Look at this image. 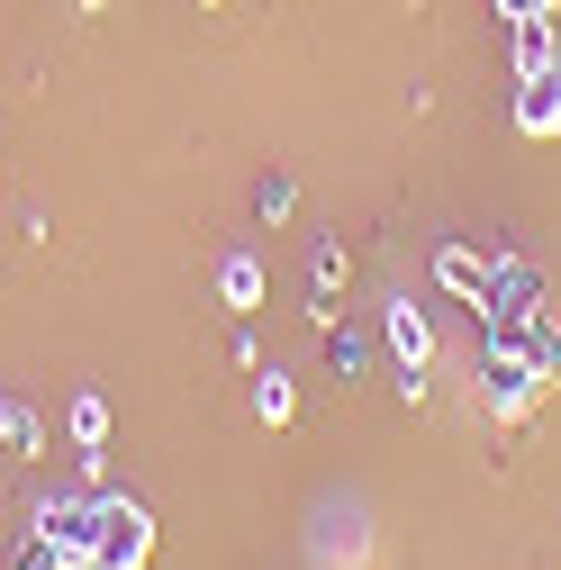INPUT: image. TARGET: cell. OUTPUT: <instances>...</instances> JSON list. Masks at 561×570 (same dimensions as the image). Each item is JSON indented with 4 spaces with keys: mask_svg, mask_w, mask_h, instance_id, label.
Segmentation results:
<instances>
[{
    "mask_svg": "<svg viewBox=\"0 0 561 570\" xmlns=\"http://www.w3.org/2000/svg\"><path fill=\"white\" fill-rule=\"evenodd\" d=\"M516 127L525 136H561V55L543 73H516Z\"/></svg>",
    "mask_w": 561,
    "mask_h": 570,
    "instance_id": "5",
    "label": "cell"
},
{
    "mask_svg": "<svg viewBox=\"0 0 561 570\" xmlns=\"http://www.w3.org/2000/svg\"><path fill=\"white\" fill-rule=\"evenodd\" d=\"M489 326V344H508V353H525V363L543 372V390L561 381V317L543 308V299H525V308H499V317H480Z\"/></svg>",
    "mask_w": 561,
    "mask_h": 570,
    "instance_id": "1",
    "label": "cell"
},
{
    "mask_svg": "<svg viewBox=\"0 0 561 570\" xmlns=\"http://www.w3.org/2000/svg\"><path fill=\"white\" fill-rule=\"evenodd\" d=\"M499 19H561V0H499Z\"/></svg>",
    "mask_w": 561,
    "mask_h": 570,
    "instance_id": "16",
    "label": "cell"
},
{
    "mask_svg": "<svg viewBox=\"0 0 561 570\" xmlns=\"http://www.w3.org/2000/svg\"><path fill=\"white\" fill-rule=\"evenodd\" d=\"M534 399H543V372L525 363V353L489 344V353H480V407H499V416H525Z\"/></svg>",
    "mask_w": 561,
    "mask_h": 570,
    "instance_id": "4",
    "label": "cell"
},
{
    "mask_svg": "<svg viewBox=\"0 0 561 570\" xmlns=\"http://www.w3.org/2000/svg\"><path fill=\"white\" fill-rule=\"evenodd\" d=\"M73 444H82V453H100V444H109V399H91V390L73 399Z\"/></svg>",
    "mask_w": 561,
    "mask_h": 570,
    "instance_id": "10",
    "label": "cell"
},
{
    "mask_svg": "<svg viewBox=\"0 0 561 570\" xmlns=\"http://www.w3.org/2000/svg\"><path fill=\"white\" fill-rule=\"evenodd\" d=\"M390 353H398V363H407V381H398V390L416 399V390H426V381H416V372L435 363V326L416 317V308H390Z\"/></svg>",
    "mask_w": 561,
    "mask_h": 570,
    "instance_id": "6",
    "label": "cell"
},
{
    "mask_svg": "<svg viewBox=\"0 0 561 570\" xmlns=\"http://www.w3.org/2000/svg\"><path fill=\"white\" fill-rule=\"evenodd\" d=\"M561 46H552V19H516V73H543Z\"/></svg>",
    "mask_w": 561,
    "mask_h": 570,
    "instance_id": "9",
    "label": "cell"
},
{
    "mask_svg": "<svg viewBox=\"0 0 561 570\" xmlns=\"http://www.w3.org/2000/svg\"><path fill=\"white\" fill-rule=\"evenodd\" d=\"M435 281H444V291H462V299L480 308V299H489V281H499V254L480 263L471 245H444V254H435Z\"/></svg>",
    "mask_w": 561,
    "mask_h": 570,
    "instance_id": "7",
    "label": "cell"
},
{
    "mask_svg": "<svg viewBox=\"0 0 561 570\" xmlns=\"http://www.w3.org/2000/svg\"><path fill=\"white\" fill-rule=\"evenodd\" d=\"M218 299H227V308H254V299H263V263H254V254H227V263H218Z\"/></svg>",
    "mask_w": 561,
    "mask_h": 570,
    "instance_id": "8",
    "label": "cell"
},
{
    "mask_svg": "<svg viewBox=\"0 0 561 570\" xmlns=\"http://www.w3.org/2000/svg\"><path fill=\"white\" fill-rule=\"evenodd\" d=\"M100 508H109V489H73V498H46V508H37V534L63 552V570H82V561H91Z\"/></svg>",
    "mask_w": 561,
    "mask_h": 570,
    "instance_id": "3",
    "label": "cell"
},
{
    "mask_svg": "<svg viewBox=\"0 0 561 570\" xmlns=\"http://www.w3.org/2000/svg\"><path fill=\"white\" fill-rule=\"evenodd\" d=\"M146 552H155V517L136 508V498H109V508H100V534H91V561H82V570H146Z\"/></svg>",
    "mask_w": 561,
    "mask_h": 570,
    "instance_id": "2",
    "label": "cell"
},
{
    "mask_svg": "<svg viewBox=\"0 0 561 570\" xmlns=\"http://www.w3.org/2000/svg\"><path fill=\"white\" fill-rule=\"evenodd\" d=\"M291 199H299V181H291V173H272V181L254 190V218H291Z\"/></svg>",
    "mask_w": 561,
    "mask_h": 570,
    "instance_id": "13",
    "label": "cell"
},
{
    "mask_svg": "<svg viewBox=\"0 0 561 570\" xmlns=\"http://www.w3.org/2000/svg\"><path fill=\"white\" fill-rule=\"evenodd\" d=\"M199 10H218V0H199Z\"/></svg>",
    "mask_w": 561,
    "mask_h": 570,
    "instance_id": "17",
    "label": "cell"
},
{
    "mask_svg": "<svg viewBox=\"0 0 561 570\" xmlns=\"http://www.w3.org/2000/svg\"><path fill=\"white\" fill-rule=\"evenodd\" d=\"M326 363H335V381H354V372H363V335H344V326H326Z\"/></svg>",
    "mask_w": 561,
    "mask_h": 570,
    "instance_id": "14",
    "label": "cell"
},
{
    "mask_svg": "<svg viewBox=\"0 0 561 570\" xmlns=\"http://www.w3.org/2000/svg\"><path fill=\"white\" fill-rule=\"evenodd\" d=\"M0 435H10V453H46V425H37L19 399H0Z\"/></svg>",
    "mask_w": 561,
    "mask_h": 570,
    "instance_id": "11",
    "label": "cell"
},
{
    "mask_svg": "<svg viewBox=\"0 0 561 570\" xmlns=\"http://www.w3.org/2000/svg\"><path fill=\"white\" fill-rule=\"evenodd\" d=\"M254 416L263 425H291V381H280V372H254Z\"/></svg>",
    "mask_w": 561,
    "mask_h": 570,
    "instance_id": "12",
    "label": "cell"
},
{
    "mask_svg": "<svg viewBox=\"0 0 561 570\" xmlns=\"http://www.w3.org/2000/svg\"><path fill=\"white\" fill-rule=\"evenodd\" d=\"M10 570H63V552H55V543H46V534H28V543H19V561H10Z\"/></svg>",
    "mask_w": 561,
    "mask_h": 570,
    "instance_id": "15",
    "label": "cell"
}]
</instances>
